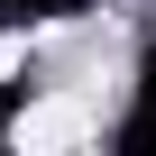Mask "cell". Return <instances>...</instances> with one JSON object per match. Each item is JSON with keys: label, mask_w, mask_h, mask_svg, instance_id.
I'll return each mask as SVG.
<instances>
[{"label": "cell", "mask_w": 156, "mask_h": 156, "mask_svg": "<svg viewBox=\"0 0 156 156\" xmlns=\"http://www.w3.org/2000/svg\"><path fill=\"white\" fill-rule=\"evenodd\" d=\"M83 138H92V101H37V110H19V129H9V147H19V156L83 147Z\"/></svg>", "instance_id": "cell-1"}, {"label": "cell", "mask_w": 156, "mask_h": 156, "mask_svg": "<svg viewBox=\"0 0 156 156\" xmlns=\"http://www.w3.org/2000/svg\"><path fill=\"white\" fill-rule=\"evenodd\" d=\"M19 64H28V37H9V28H0V83H9Z\"/></svg>", "instance_id": "cell-2"}]
</instances>
